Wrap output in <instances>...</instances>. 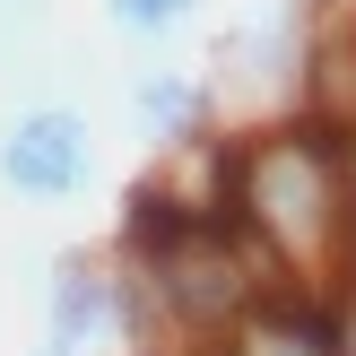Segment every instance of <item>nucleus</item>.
Instances as JSON below:
<instances>
[{
	"label": "nucleus",
	"mask_w": 356,
	"mask_h": 356,
	"mask_svg": "<svg viewBox=\"0 0 356 356\" xmlns=\"http://www.w3.org/2000/svg\"><path fill=\"white\" fill-rule=\"evenodd\" d=\"M0 183H9L17 200H35V209L79 200V191L96 183V139H87V122L70 113V104H26V113L0 131Z\"/></svg>",
	"instance_id": "obj_1"
},
{
	"label": "nucleus",
	"mask_w": 356,
	"mask_h": 356,
	"mask_svg": "<svg viewBox=\"0 0 356 356\" xmlns=\"http://www.w3.org/2000/svg\"><path fill=\"white\" fill-rule=\"evenodd\" d=\"M122 330V270H96V261H61L44 296V356H87L96 339Z\"/></svg>",
	"instance_id": "obj_2"
},
{
	"label": "nucleus",
	"mask_w": 356,
	"mask_h": 356,
	"mask_svg": "<svg viewBox=\"0 0 356 356\" xmlns=\"http://www.w3.org/2000/svg\"><path fill=\"white\" fill-rule=\"evenodd\" d=\"M139 122H148L165 148H183V139H209V79H174V70H156V79H139Z\"/></svg>",
	"instance_id": "obj_3"
},
{
	"label": "nucleus",
	"mask_w": 356,
	"mask_h": 356,
	"mask_svg": "<svg viewBox=\"0 0 356 356\" xmlns=\"http://www.w3.org/2000/svg\"><path fill=\"white\" fill-rule=\"evenodd\" d=\"M200 9V0H104V17H113L122 35H139V44H156V35H174L183 17Z\"/></svg>",
	"instance_id": "obj_4"
}]
</instances>
